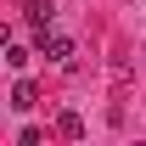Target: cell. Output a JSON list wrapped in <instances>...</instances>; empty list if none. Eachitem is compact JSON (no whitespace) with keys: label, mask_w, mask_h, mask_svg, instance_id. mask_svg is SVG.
Segmentation results:
<instances>
[{"label":"cell","mask_w":146,"mask_h":146,"mask_svg":"<svg viewBox=\"0 0 146 146\" xmlns=\"http://www.w3.org/2000/svg\"><path fill=\"white\" fill-rule=\"evenodd\" d=\"M34 101H39V84H34V79H17V84H11V107H17V112H28Z\"/></svg>","instance_id":"cell-3"},{"label":"cell","mask_w":146,"mask_h":146,"mask_svg":"<svg viewBox=\"0 0 146 146\" xmlns=\"http://www.w3.org/2000/svg\"><path fill=\"white\" fill-rule=\"evenodd\" d=\"M56 135L62 141H84V118L79 112H56Z\"/></svg>","instance_id":"cell-4"},{"label":"cell","mask_w":146,"mask_h":146,"mask_svg":"<svg viewBox=\"0 0 146 146\" xmlns=\"http://www.w3.org/2000/svg\"><path fill=\"white\" fill-rule=\"evenodd\" d=\"M34 45H39V56H45V62H56V68H68L73 51H79L68 34H51V28H45V34H34Z\"/></svg>","instance_id":"cell-1"},{"label":"cell","mask_w":146,"mask_h":146,"mask_svg":"<svg viewBox=\"0 0 146 146\" xmlns=\"http://www.w3.org/2000/svg\"><path fill=\"white\" fill-rule=\"evenodd\" d=\"M23 17H28L34 34H45V28L56 23V0H28V11H23Z\"/></svg>","instance_id":"cell-2"}]
</instances>
